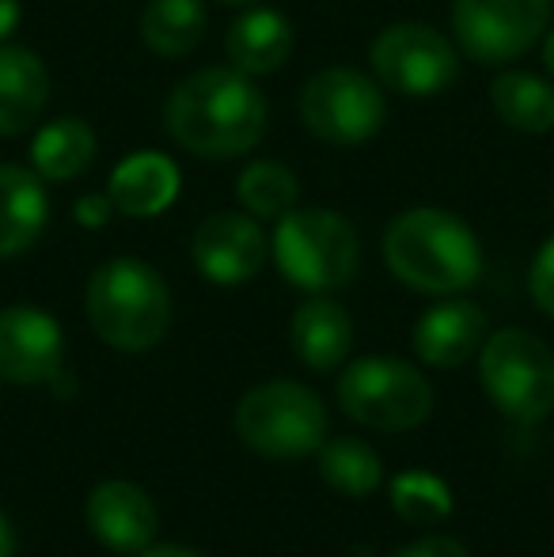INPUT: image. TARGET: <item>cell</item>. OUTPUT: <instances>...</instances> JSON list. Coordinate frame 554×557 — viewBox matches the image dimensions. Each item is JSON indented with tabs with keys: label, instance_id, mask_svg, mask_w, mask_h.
<instances>
[{
	"label": "cell",
	"instance_id": "6da1fadb",
	"mask_svg": "<svg viewBox=\"0 0 554 557\" xmlns=\"http://www.w3.org/2000/svg\"><path fill=\"white\" fill-rule=\"evenodd\" d=\"M270 107L255 76L232 65L198 69L171 88L163 129L198 160H236L267 137Z\"/></svg>",
	"mask_w": 554,
	"mask_h": 557
},
{
	"label": "cell",
	"instance_id": "7a4b0ae2",
	"mask_svg": "<svg viewBox=\"0 0 554 557\" xmlns=\"http://www.w3.org/2000/svg\"><path fill=\"white\" fill-rule=\"evenodd\" d=\"M384 262L395 281L426 296L467 293L482 277L479 235L464 216L433 206L407 209L387 224Z\"/></svg>",
	"mask_w": 554,
	"mask_h": 557
},
{
	"label": "cell",
	"instance_id": "3957f363",
	"mask_svg": "<svg viewBox=\"0 0 554 557\" xmlns=\"http://www.w3.org/2000/svg\"><path fill=\"white\" fill-rule=\"evenodd\" d=\"M84 311L111 349L145 352L171 326L168 281L140 258H111L88 277Z\"/></svg>",
	"mask_w": 554,
	"mask_h": 557
},
{
	"label": "cell",
	"instance_id": "277c9868",
	"mask_svg": "<svg viewBox=\"0 0 554 557\" xmlns=\"http://www.w3.org/2000/svg\"><path fill=\"white\" fill-rule=\"evenodd\" d=\"M278 270L288 285L304 293H334L349 285L361 265V239L357 227L334 209H288L278 221V232L270 239Z\"/></svg>",
	"mask_w": 554,
	"mask_h": 557
},
{
	"label": "cell",
	"instance_id": "5b68a950",
	"mask_svg": "<svg viewBox=\"0 0 554 557\" xmlns=\"http://www.w3.org/2000/svg\"><path fill=\"white\" fill-rule=\"evenodd\" d=\"M236 433L267 459H300L327 441V406L296 380H267L236 406Z\"/></svg>",
	"mask_w": 554,
	"mask_h": 557
},
{
	"label": "cell",
	"instance_id": "8992f818",
	"mask_svg": "<svg viewBox=\"0 0 554 557\" xmlns=\"http://www.w3.org/2000/svg\"><path fill=\"white\" fill-rule=\"evenodd\" d=\"M479 380L509 421L535 425L554 410V352L532 331L490 334L479 349Z\"/></svg>",
	"mask_w": 554,
	"mask_h": 557
},
{
	"label": "cell",
	"instance_id": "52a82bcc",
	"mask_svg": "<svg viewBox=\"0 0 554 557\" xmlns=\"http://www.w3.org/2000/svg\"><path fill=\"white\" fill-rule=\"evenodd\" d=\"M338 403L357 425L407 433L433 413V387L407 360L361 357L338 375Z\"/></svg>",
	"mask_w": 554,
	"mask_h": 557
},
{
	"label": "cell",
	"instance_id": "ba28073f",
	"mask_svg": "<svg viewBox=\"0 0 554 557\" xmlns=\"http://www.w3.org/2000/svg\"><path fill=\"white\" fill-rule=\"evenodd\" d=\"M300 122L323 145L354 148L372 140L387 122L384 88L377 76L349 65H327L300 88Z\"/></svg>",
	"mask_w": 554,
	"mask_h": 557
},
{
	"label": "cell",
	"instance_id": "9c48e42d",
	"mask_svg": "<svg viewBox=\"0 0 554 557\" xmlns=\"http://www.w3.org/2000/svg\"><path fill=\"white\" fill-rule=\"evenodd\" d=\"M369 65L380 88L403 99H433L459 76V50L448 35L418 20L387 23L369 46Z\"/></svg>",
	"mask_w": 554,
	"mask_h": 557
},
{
	"label": "cell",
	"instance_id": "30bf717a",
	"mask_svg": "<svg viewBox=\"0 0 554 557\" xmlns=\"http://www.w3.org/2000/svg\"><path fill=\"white\" fill-rule=\"evenodd\" d=\"M551 0H452V42L475 65H509L551 30Z\"/></svg>",
	"mask_w": 554,
	"mask_h": 557
},
{
	"label": "cell",
	"instance_id": "8fae6325",
	"mask_svg": "<svg viewBox=\"0 0 554 557\" xmlns=\"http://www.w3.org/2000/svg\"><path fill=\"white\" fill-rule=\"evenodd\" d=\"M270 255V239L251 213H213L194 227L190 258L213 285H247L259 277Z\"/></svg>",
	"mask_w": 554,
	"mask_h": 557
},
{
	"label": "cell",
	"instance_id": "7c38bea8",
	"mask_svg": "<svg viewBox=\"0 0 554 557\" xmlns=\"http://www.w3.org/2000/svg\"><path fill=\"white\" fill-rule=\"evenodd\" d=\"M65 360V334L42 308H0V380L15 387L50 383Z\"/></svg>",
	"mask_w": 554,
	"mask_h": 557
},
{
	"label": "cell",
	"instance_id": "4fadbf2b",
	"mask_svg": "<svg viewBox=\"0 0 554 557\" xmlns=\"http://www.w3.org/2000/svg\"><path fill=\"white\" fill-rule=\"evenodd\" d=\"M84 520L88 531L114 554H140L156 543V531H160V512H156V500L148 497L140 485L111 478V482H99L88 493V505H84Z\"/></svg>",
	"mask_w": 554,
	"mask_h": 557
},
{
	"label": "cell",
	"instance_id": "5bb4252c",
	"mask_svg": "<svg viewBox=\"0 0 554 557\" xmlns=\"http://www.w3.org/2000/svg\"><path fill=\"white\" fill-rule=\"evenodd\" d=\"M178 186V163L163 152L152 148H140V152L126 156L119 168L111 171V183H107V198L114 201V209L134 221H148V216H160L175 206Z\"/></svg>",
	"mask_w": 554,
	"mask_h": 557
},
{
	"label": "cell",
	"instance_id": "9a60e30c",
	"mask_svg": "<svg viewBox=\"0 0 554 557\" xmlns=\"http://www.w3.org/2000/svg\"><path fill=\"white\" fill-rule=\"evenodd\" d=\"M487 342V315L471 300H441L415 326V352L433 368H459Z\"/></svg>",
	"mask_w": 554,
	"mask_h": 557
},
{
	"label": "cell",
	"instance_id": "2e32d148",
	"mask_svg": "<svg viewBox=\"0 0 554 557\" xmlns=\"http://www.w3.org/2000/svg\"><path fill=\"white\" fill-rule=\"evenodd\" d=\"M50 198L42 175L20 163H0V258L27 255L46 232Z\"/></svg>",
	"mask_w": 554,
	"mask_h": 557
},
{
	"label": "cell",
	"instance_id": "e0dca14e",
	"mask_svg": "<svg viewBox=\"0 0 554 557\" xmlns=\"http://www.w3.org/2000/svg\"><path fill=\"white\" fill-rule=\"evenodd\" d=\"M50 103V73L27 46H0V137H23L35 129Z\"/></svg>",
	"mask_w": 554,
	"mask_h": 557
},
{
	"label": "cell",
	"instance_id": "ac0fdd59",
	"mask_svg": "<svg viewBox=\"0 0 554 557\" xmlns=\"http://www.w3.org/2000/svg\"><path fill=\"white\" fill-rule=\"evenodd\" d=\"M288 342L304 368L311 372H334L354 349V319L342 304L327 296H311L293 311Z\"/></svg>",
	"mask_w": 554,
	"mask_h": 557
},
{
	"label": "cell",
	"instance_id": "d6986e66",
	"mask_svg": "<svg viewBox=\"0 0 554 557\" xmlns=\"http://www.w3.org/2000/svg\"><path fill=\"white\" fill-rule=\"evenodd\" d=\"M229 65L247 76H270L293 58V27L274 8H247L224 35Z\"/></svg>",
	"mask_w": 554,
	"mask_h": 557
},
{
	"label": "cell",
	"instance_id": "ffe728a7",
	"mask_svg": "<svg viewBox=\"0 0 554 557\" xmlns=\"http://www.w3.org/2000/svg\"><path fill=\"white\" fill-rule=\"evenodd\" d=\"M99 140L84 117H53L30 140V168L42 175V183H69L81 178L96 163Z\"/></svg>",
	"mask_w": 554,
	"mask_h": 557
},
{
	"label": "cell",
	"instance_id": "44dd1931",
	"mask_svg": "<svg viewBox=\"0 0 554 557\" xmlns=\"http://www.w3.org/2000/svg\"><path fill=\"white\" fill-rule=\"evenodd\" d=\"M490 103L509 129L543 137L554 129V81L525 69H505L490 84Z\"/></svg>",
	"mask_w": 554,
	"mask_h": 557
},
{
	"label": "cell",
	"instance_id": "7402d4cb",
	"mask_svg": "<svg viewBox=\"0 0 554 557\" xmlns=\"http://www.w3.org/2000/svg\"><path fill=\"white\" fill-rule=\"evenodd\" d=\"M209 12L201 0H148L140 12V42L156 58H186L201 46Z\"/></svg>",
	"mask_w": 554,
	"mask_h": 557
},
{
	"label": "cell",
	"instance_id": "603a6c76",
	"mask_svg": "<svg viewBox=\"0 0 554 557\" xmlns=\"http://www.w3.org/2000/svg\"><path fill=\"white\" fill-rule=\"evenodd\" d=\"M319 474L331 490L346 493V497H369L384 482V462L365 441L338 436V441H323L319 447Z\"/></svg>",
	"mask_w": 554,
	"mask_h": 557
},
{
	"label": "cell",
	"instance_id": "cb8c5ba5",
	"mask_svg": "<svg viewBox=\"0 0 554 557\" xmlns=\"http://www.w3.org/2000/svg\"><path fill=\"white\" fill-rule=\"evenodd\" d=\"M236 198L255 221H281L288 209L300 201V183L296 175L278 160H255L239 171Z\"/></svg>",
	"mask_w": 554,
	"mask_h": 557
},
{
	"label": "cell",
	"instance_id": "d4e9b609",
	"mask_svg": "<svg viewBox=\"0 0 554 557\" xmlns=\"http://www.w3.org/2000/svg\"><path fill=\"white\" fill-rule=\"evenodd\" d=\"M392 508L410 528H433L452 512V490L429 470H403L392 482Z\"/></svg>",
	"mask_w": 554,
	"mask_h": 557
},
{
	"label": "cell",
	"instance_id": "484cf974",
	"mask_svg": "<svg viewBox=\"0 0 554 557\" xmlns=\"http://www.w3.org/2000/svg\"><path fill=\"white\" fill-rule=\"evenodd\" d=\"M528 293H532L535 308L554 319V235L535 250L532 270H528Z\"/></svg>",
	"mask_w": 554,
	"mask_h": 557
},
{
	"label": "cell",
	"instance_id": "4316f807",
	"mask_svg": "<svg viewBox=\"0 0 554 557\" xmlns=\"http://www.w3.org/2000/svg\"><path fill=\"white\" fill-rule=\"evenodd\" d=\"M114 213H119V209H114V201L107 198V194H84L73 206V216L81 227H103Z\"/></svg>",
	"mask_w": 554,
	"mask_h": 557
},
{
	"label": "cell",
	"instance_id": "83f0119b",
	"mask_svg": "<svg viewBox=\"0 0 554 557\" xmlns=\"http://www.w3.org/2000/svg\"><path fill=\"white\" fill-rule=\"evenodd\" d=\"M392 557H471V554H467V546L456 543V539L426 535V539H418V543L403 546V550Z\"/></svg>",
	"mask_w": 554,
	"mask_h": 557
},
{
	"label": "cell",
	"instance_id": "f1b7e54d",
	"mask_svg": "<svg viewBox=\"0 0 554 557\" xmlns=\"http://www.w3.org/2000/svg\"><path fill=\"white\" fill-rule=\"evenodd\" d=\"M20 15H23L20 0H0V46L15 35V27H20Z\"/></svg>",
	"mask_w": 554,
	"mask_h": 557
},
{
	"label": "cell",
	"instance_id": "f546056e",
	"mask_svg": "<svg viewBox=\"0 0 554 557\" xmlns=\"http://www.w3.org/2000/svg\"><path fill=\"white\" fill-rule=\"evenodd\" d=\"M137 557H198L194 550H186V546H175V543H152L148 550H140Z\"/></svg>",
	"mask_w": 554,
	"mask_h": 557
},
{
	"label": "cell",
	"instance_id": "4dcf8cb0",
	"mask_svg": "<svg viewBox=\"0 0 554 557\" xmlns=\"http://www.w3.org/2000/svg\"><path fill=\"white\" fill-rule=\"evenodd\" d=\"M0 557H15V535L12 523L4 520V512H0Z\"/></svg>",
	"mask_w": 554,
	"mask_h": 557
},
{
	"label": "cell",
	"instance_id": "1f68e13d",
	"mask_svg": "<svg viewBox=\"0 0 554 557\" xmlns=\"http://www.w3.org/2000/svg\"><path fill=\"white\" fill-rule=\"evenodd\" d=\"M543 69H547V76L554 81V27L543 35Z\"/></svg>",
	"mask_w": 554,
	"mask_h": 557
},
{
	"label": "cell",
	"instance_id": "d6a6232c",
	"mask_svg": "<svg viewBox=\"0 0 554 557\" xmlns=\"http://www.w3.org/2000/svg\"><path fill=\"white\" fill-rule=\"evenodd\" d=\"M221 4H232V8H247V4H259V0H221Z\"/></svg>",
	"mask_w": 554,
	"mask_h": 557
},
{
	"label": "cell",
	"instance_id": "836d02e7",
	"mask_svg": "<svg viewBox=\"0 0 554 557\" xmlns=\"http://www.w3.org/2000/svg\"><path fill=\"white\" fill-rule=\"evenodd\" d=\"M551 209H554V201H551Z\"/></svg>",
	"mask_w": 554,
	"mask_h": 557
}]
</instances>
